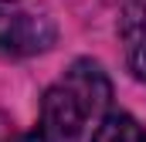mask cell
<instances>
[{
	"label": "cell",
	"instance_id": "cell-1",
	"mask_svg": "<svg viewBox=\"0 0 146 142\" xmlns=\"http://www.w3.org/2000/svg\"><path fill=\"white\" fill-rule=\"evenodd\" d=\"M112 98V85L102 64L82 58L65 71L41 98L37 139L41 142H78L88 118H99Z\"/></svg>",
	"mask_w": 146,
	"mask_h": 142
},
{
	"label": "cell",
	"instance_id": "cell-2",
	"mask_svg": "<svg viewBox=\"0 0 146 142\" xmlns=\"http://www.w3.org/2000/svg\"><path fill=\"white\" fill-rule=\"evenodd\" d=\"M54 44V24L24 3L0 0V54H37Z\"/></svg>",
	"mask_w": 146,
	"mask_h": 142
},
{
	"label": "cell",
	"instance_id": "cell-3",
	"mask_svg": "<svg viewBox=\"0 0 146 142\" xmlns=\"http://www.w3.org/2000/svg\"><path fill=\"white\" fill-rule=\"evenodd\" d=\"M119 37H122L126 64L133 71V78L146 81V0L126 3L119 17Z\"/></svg>",
	"mask_w": 146,
	"mask_h": 142
},
{
	"label": "cell",
	"instance_id": "cell-4",
	"mask_svg": "<svg viewBox=\"0 0 146 142\" xmlns=\"http://www.w3.org/2000/svg\"><path fill=\"white\" fill-rule=\"evenodd\" d=\"M92 142H146V129L126 112H109L99 118Z\"/></svg>",
	"mask_w": 146,
	"mask_h": 142
},
{
	"label": "cell",
	"instance_id": "cell-5",
	"mask_svg": "<svg viewBox=\"0 0 146 142\" xmlns=\"http://www.w3.org/2000/svg\"><path fill=\"white\" fill-rule=\"evenodd\" d=\"M14 122H0V142H41L37 132H14Z\"/></svg>",
	"mask_w": 146,
	"mask_h": 142
}]
</instances>
